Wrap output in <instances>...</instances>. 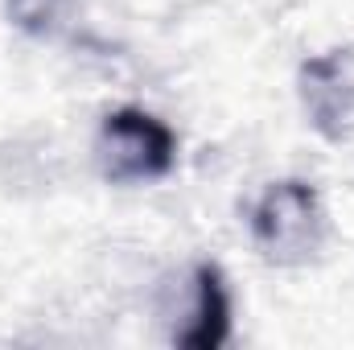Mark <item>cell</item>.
Returning <instances> with one entry per match:
<instances>
[{
    "mask_svg": "<svg viewBox=\"0 0 354 350\" xmlns=\"http://www.w3.org/2000/svg\"><path fill=\"white\" fill-rule=\"evenodd\" d=\"M248 235L260 260L272 268H305L326 252L330 210L313 181L284 177L260 190L248 210Z\"/></svg>",
    "mask_w": 354,
    "mask_h": 350,
    "instance_id": "1",
    "label": "cell"
},
{
    "mask_svg": "<svg viewBox=\"0 0 354 350\" xmlns=\"http://www.w3.org/2000/svg\"><path fill=\"white\" fill-rule=\"evenodd\" d=\"M177 165V132L145 107H115L95 132V169L107 185H149Z\"/></svg>",
    "mask_w": 354,
    "mask_h": 350,
    "instance_id": "2",
    "label": "cell"
},
{
    "mask_svg": "<svg viewBox=\"0 0 354 350\" xmlns=\"http://www.w3.org/2000/svg\"><path fill=\"white\" fill-rule=\"evenodd\" d=\"M161 317L169 342L185 350H218L231 338V288L218 264H194L177 284L165 288Z\"/></svg>",
    "mask_w": 354,
    "mask_h": 350,
    "instance_id": "3",
    "label": "cell"
},
{
    "mask_svg": "<svg viewBox=\"0 0 354 350\" xmlns=\"http://www.w3.org/2000/svg\"><path fill=\"white\" fill-rule=\"evenodd\" d=\"M301 107L309 128L330 145L354 140V50H326L301 66Z\"/></svg>",
    "mask_w": 354,
    "mask_h": 350,
    "instance_id": "4",
    "label": "cell"
},
{
    "mask_svg": "<svg viewBox=\"0 0 354 350\" xmlns=\"http://www.w3.org/2000/svg\"><path fill=\"white\" fill-rule=\"evenodd\" d=\"M75 8H79V0H8L12 25L33 37H58L71 25Z\"/></svg>",
    "mask_w": 354,
    "mask_h": 350,
    "instance_id": "5",
    "label": "cell"
}]
</instances>
